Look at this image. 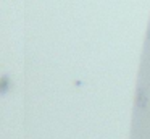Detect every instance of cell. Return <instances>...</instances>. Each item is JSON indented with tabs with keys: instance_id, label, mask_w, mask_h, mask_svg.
<instances>
[{
	"instance_id": "2",
	"label": "cell",
	"mask_w": 150,
	"mask_h": 139,
	"mask_svg": "<svg viewBox=\"0 0 150 139\" xmlns=\"http://www.w3.org/2000/svg\"><path fill=\"white\" fill-rule=\"evenodd\" d=\"M13 89V81L8 74H2L0 76V94L2 96H7L10 91Z\"/></svg>"
},
{
	"instance_id": "1",
	"label": "cell",
	"mask_w": 150,
	"mask_h": 139,
	"mask_svg": "<svg viewBox=\"0 0 150 139\" xmlns=\"http://www.w3.org/2000/svg\"><path fill=\"white\" fill-rule=\"evenodd\" d=\"M134 100H136V102H134V103H136V108L144 110V108L147 107V102H149V99H147V92L142 89V87H137Z\"/></svg>"
}]
</instances>
